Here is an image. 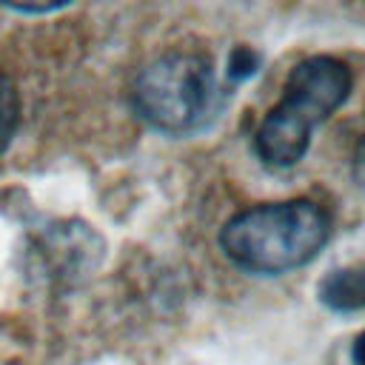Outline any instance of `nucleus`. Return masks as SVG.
<instances>
[{"label":"nucleus","mask_w":365,"mask_h":365,"mask_svg":"<svg viewBox=\"0 0 365 365\" xmlns=\"http://www.w3.org/2000/svg\"><path fill=\"white\" fill-rule=\"evenodd\" d=\"M222 94L211 63L191 51L151 60L131 88L137 114L165 134H191L208 125L222 106Z\"/></svg>","instance_id":"obj_3"},{"label":"nucleus","mask_w":365,"mask_h":365,"mask_svg":"<svg viewBox=\"0 0 365 365\" xmlns=\"http://www.w3.org/2000/svg\"><path fill=\"white\" fill-rule=\"evenodd\" d=\"M351 359L354 365H365V331L354 339V348H351Z\"/></svg>","instance_id":"obj_8"},{"label":"nucleus","mask_w":365,"mask_h":365,"mask_svg":"<svg viewBox=\"0 0 365 365\" xmlns=\"http://www.w3.org/2000/svg\"><path fill=\"white\" fill-rule=\"evenodd\" d=\"M331 220L311 200L254 205L234 214L220 245L225 257L254 274H282L311 262L328 242Z\"/></svg>","instance_id":"obj_1"},{"label":"nucleus","mask_w":365,"mask_h":365,"mask_svg":"<svg viewBox=\"0 0 365 365\" xmlns=\"http://www.w3.org/2000/svg\"><path fill=\"white\" fill-rule=\"evenodd\" d=\"M354 177H356V182L365 188V137H362V143H359V148H356V154H354Z\"/></svg>","instance_id":"obj_7"},{"label":"nucleus","mask_w":365,"mask_h":365,"mask_svg":"<svg viewBox=\"0 0 365 365\" xmlns=\"http://www.w3.org/2000/svg\"><path fill=\"white\" fill-rule=\"evenodd\" d=\"M17 114H20V103H17V91L11 86V80L0 71V154L6 151L14 128H17Z\"/></svg>","instance_id":"obj_5"},{"label":"nucleus","mask_w":365,"mask_h":365,"mask_svg":"<svg viewBox=\"0 0 365 365\" xmlns=\"http://www.w3.org/2000/svg\"><path fill=\"white\" fill-rule=\"evenodd\" d=\"M319 299L334 311L365 308V265H345L331 271L319 282Z\"/></svg>","instance_id":"obj_4"},{"label":"nucleus","mask_w":365,"mask_h":365,"mask_svg":"<svg viewBox=\"0 0 365 365\" xmlns=\"http://www.w3.org/2000/svg\"><path fill=\"white\" fill-rule=\"evenodd\" d=\"M257 66H259V54L254 48H248V46H237L231 51V57H228V74H231V80L251 77L257 71Z\"/></svg>","instance_id":"obj_6"},{"label":"nucleus","mask_w":365,"mask_h":365,"mask_svg":"<svg viewBox=\"0 0 365 365\" xmlns=\"http://www.w3.org/2000/svg\"><path fill=\"white\" fill-rule=\"evenodd\" d=\"M351 91V68L328 54L308 57L294 66L282 100L262 120L254 148L271 168H291L302 160L311 131L328 120Z\"/></svg>","instance_id":"obj_2"}]
</instances>
